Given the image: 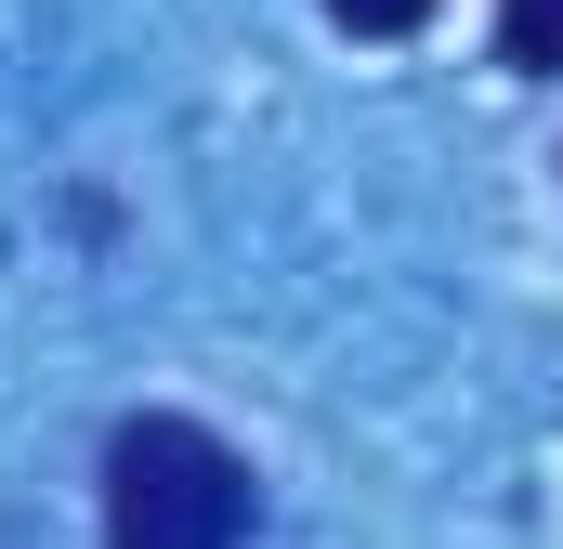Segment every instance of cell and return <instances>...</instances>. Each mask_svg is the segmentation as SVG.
<instances>
[{
	"label": "cell",
	"instance_id": "obj_1",
	"mask_svg": "<svg viewBox=\"0 0 563 549\" xmlns=\"http://www.w3.org/2000/svg\"><path fill=\"white\" fill-rule=\"evenodd\" d=\"M263 511L250 458L197 418H132L106 445V549H236Z\"/></svg>",
	"mask_w": 563,
	"mask_h": 549
},
{
	"label": "cell",
	"instance_id": "obj_2",
	"mask_svg": "<svg viewBox=\"0 0 563 549\" xmlns=\"http://www.w3.org/2000/svg\"><path fill=\"white\" fill-rule=\"evenodd\" d=\"M498 66L563 79V0H498Z\"/></svg>",
	"mask_w": 563,
	"mask_h": 549
},
{
	"label": "cell",
	"instance_id": "obj_3",
	"mask_svg": "<svg viewBox=\"0 0 563 549\" xmlns=\"http://www.w3.org/2000/svg\"><path fill=\"white\" fill-rule=\"evenodd\" d=\"M354 40H407V26H432V0H328Z\"/></svg>",
	"mask_w": 563,
	"mask_h": 549
}]
</instances>
